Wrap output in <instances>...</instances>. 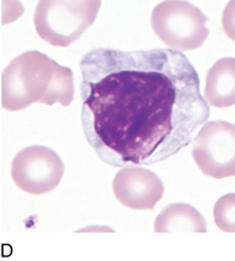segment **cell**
Listing matches in <instances>:
<instances>
[{"label": "cell", "instance_id": "6da1fadb", "mask_svg": "<svg viewBox=\"0 0 235 261\" xmlns=\"http://www.w3.org/2000/svg\"><path fill=\"white\" fill-rule=\"evenodd\" d=\"M80 69L85 137L114 167L165 161L191 145L210 117L199 75L182 52L96 48Z\"/></svg>", "mask_w": 235, "mask_h": 261}, {"label": "cell", "instance_id": "7a4b0ae2", "mask_svg": "<svg viewBox=\"0 0 235 261\" xmlns=\"http://www.w3.org/2000/svg\"><path fill=\"white\" fill-rule=\"evenodd\" d=\"M73 99V71L41 52L26 51L3 70L2 107L8 112H19L34 103L66 108Z\"/></svg>", "mask_w": 235, "mask_h": 261}, {"label": "cell", "instance_id": "3957f363", "mask_svg": "<svg viewBox=\"0 0 235 261\" xmlns=\"http://www.w3.org/2000/svg\"><path fill=\"white\" fill-rule=\"evenodd\" d=\"M101 4L100 0H41L34 10L35 32L51 46H69L93 24Z\"/></svg>", "mask_w": 235, "mask_h": 261}, {"label": "cell", "instance_id": "277c9868", "mask_svg": "<svg viewBox=\"0 0 235 261\" xmlns=\"http://www.w3.org/2000/svg\"><path fill=\"white\" fill-rule=\"evenodd\" d=\"M207 19V16L192 3L168 0L153 9L151 24L156 37L168 48L185 52L204 45L210 34Z\"/></svg>", "mask_w": 235, "mask_h": 261}, {"label": "cell", "instance_id": "5b68a950", "mask_svg": "<svg viewBox=\"0 0 235 261\" xmlns=\"http://www.w3.org/2000/svg\"><path fill=\"white\" fill-rule=\"evenodd\" d=\"M192 156L204 175L214 179L235 175V126L208 121L193 139Z\"/></svg>", "mask_w": 235, "mask_h": 261}, {"label": "cell", "instance_id": "8992f818", "mask_svg": "<svg viewBox=\"0 0 235 261\" xmlns=\"http://www.w3.org/2000/svg\"><path fill=\"white\" fill-rule=\"evenodd\" d=\"M64 174V165L54 150L32 145L18 151L11 162V178L19 190L39 196L54 191Z\"/></svg>", "mask_w": 235, "mask_h": 261}, {"label": "cell", "instance_id": "52a82bcc", "mask_svg": "<svg viewBox=\"0 0 235 261\" xmlns=\"http://www.w3.org/2000/svg\"><path fill=\"white\" fill-rule=\"evenodd\" d=\"M164 191L161 179L141 166L122 168L113 180V192L118 202L132 211H153Z\"/></svg>", "mask_w": 235, "mask_h": 261}, {"label": "cell", "instance_id": "ba28073f", "mask_svg": "<svg viewBox=\"0 0 235 261\" xmlns=\"http://www.w3.org/2000/svg\"><path fill=\"white\" fill-rule=\"evenodd\" d=\"M204 99L207 106L220 109L234 106L235 58H221L210 68L205 81Z\"/></svg>", "mask_w": 235, "mask_h": 261}, {"label": "cell", "instance_id": "9c48e42d", "mask_svg": "<svg viewBox=\"0 0 235 261\" xmlns=\"http://www.w3.org/2000/svg\"><path fill=\"white\" fill-rule=\"evenodd\" d=\"M154 232H207L204 217L188 203H172L160 212L154 221Z\"/></svg>", "mask_w": 235, "mask_h": 261}, {"label": "cell", "instance_id": "30bf717a", "mask_svg": "<svg viewBox=\"0 0 235 261\" xmlns=\"http://www.w3.org/2000/svg\"><path fill=\"white\" fill-rule=\"evenodd\" d=\"M235 194L222 196L214 208L215 224L223 232H235Z\"/></svg>", "mask_w": 235, "mask_h": 261}]
</instances>
